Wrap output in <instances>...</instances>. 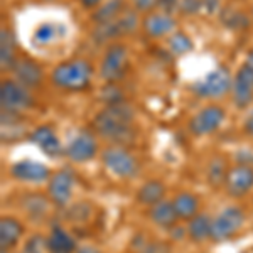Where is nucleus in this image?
<instances>
[{
  "mask_svg": "<svg viewBox=\"0 0 253 253\" xmlns=\"http://www.w3.org/2000/svg\"><path fill=\"white\" fill-rule=\"evenodd\" d=\"M93 126L101 137L108 138L120 145L124 142L133 140L135 128H133V112L124 101L115 105H108L93 118Z\"/></svg>",
  "mask_w": 253,
  "mask_h": 253,
  "instance_id": "f257e3e1",
  "label": "nucleus"
},
{
  "mask_svg": "<svg viewBox=\"0 0 253 253\" xmlns=\"http://www.w3.org/2000/svg\"><path fill=\"white\" fill-rule=\"evenodd\" d=\"M93 68L84 59H73L58 64L52 69L51 80L58 88L69 89V91H80L84 89L91 81Z\"/></svg>",
  "mask_w": 253,
  "mask_h": 253,
  "instance_id": "f03ea898",
  "label": "nucleus"
},
{
  "mask_svg": "<svg viewBox=\"0 0 253 253\" xmlns=\"http://www.w3.org/2000/svg\"><path fill=\"white\" fill-rule=\"evenodd\" d=\"M105 167L112 172L115 177L120 179H132L135 177L140 170L137 157L130 150H126L122 145H112L101 152Z\"/></svg>",
  "mask_w": 253,
  "mask_h": 253,
  "instance_id": "7ed1b4c3",
  "label": "nucleus"
},
{
  "mask_svg": "<svg viewBox=\"0 0 253 253\" xmlns=\"http://www.w3.org/2000/svg\"><path fill=\"white\" fill-rule=\"evenodd\" d=\"M245 224V213L238 206H228L221 213L213 218L211 224V240L213 242H226L233 238Z\"/></svg>",
  "mask_w": 253,
  "mask_h": 253,
  "instance_id": "20e7f679",
  "label": "nucleus"
},
{
  "mask_svg": "<svg viewBox=\"0 0 253 253\" xmlns=\"http://www.w3.org/2000/svg\"><path fill=\"white\" fill-rule=\"evenodd\" d=\"M231 88H233V80L228 68H216L193 84L194 93L203 98H219L226 95Z\"/></svg>",
  "mask_w": 253,
  "mask_h": 253,
  "instance_id": "39448f33",
  "label": "nucleus"
},
{
  "mask_svg": "<svg viewBox=\"0 0 253 253\" xmlns=\"http://www.w3.org/2000/svg\"><path fill=\"white\" fill-rule=\"evenodd\" d=\"M126 64H128V51L122 44H112L105 51V56L100 64V76L105 81L112 83V81L120 80L125 75Z\"/></svg>",
  "mask_w": 253,
  "mask_h": 253,
  "instance_id": "423d86ee",
  "label": "nucleus"
},
{
  "mask_svg": "<svg viewBox=\"0 0 253 253\" xmlns=\"http://www.w3.org/2000/svg\"><path fill=\"white\" fill-rule=\"evenodd\" d=\"M32 103H34V100H32L31 93L27 91L26 86H22L15 80L2 83V86H0V105H2V110L20 113L32 107Z\"/></svg>",
  "mask_w": 253,
  "mask_h": 253,
  "instance_id": "0eeeda50",
  "label": "nucleus"
},
{
  "mask_svg": "<svg viewBox=\"0 0 253 253\" xmlns=\"http://www.w3.org/2000/svg\"><path fill=\"white\" fill-rule=\"evenodd\" d=\"M224 120V110L219 105H208L191 118L189 130L198 137L216 132Z\"/></svg>",
  "mask_w": 253,
  "mask_h": 253,
  "instance_id": "6e6552de",
  "label": "nucleus"
},
{
  "mask_svg": "<svg viewBox=\"0 0 253 253\" xmlns=\"http://www.w3.org/2000/svg\"><path fill=\"white\" fill-rule=\"evenodd\" d=\"M73 189H75V175L69 170H59L49 179L47 196L49 201L58 208H64L71 201Z\"/></svg>",
  "mask_w": 253,
  "mask_h": 253,
  "instance_id": "1a4fd4ad",
  "label": "nucleus"
},
{
  "mask_svg": "<svg viewBox=\"0 0 253 253\" xmlns=\"http://www.w3.org/2000/svg\"><path fill=\"white\" fill-rule=\"evenodd\" d=\"M137 27V15L135 12H128L124 10L120 15L112 20V22H105V24H98L96 31H95V38L96 41L103 42V41H110L117 36H124L133 32Z\"/></svg>",
  "mask_w": 253,
  "mask_h": 253,
  "instance_id": "9d476101",
  "label": "nucleus"
},
{
  "mask_svg": "<svg viewBox=\"0 0 253 253\" xmlns=\"http://www.w3.org/2000/svg\"><path fill=\"white\" fill-rule=\"evenodd\" d=\"M96 154H98V142L93 137V133L86 132V130H81V132L76 133L69 140V144L66 147V156L73 162H78V164L91 161V159H95Z\"/></svg>",
  "mask_w": 253,
  "mask_h": 253,
  "instance_id": "9b49d317",
  "label": "nucleus"
},
{
  "mask_svg": "<svg viewBox=\"0 0 253 253\" xmlns=\"http://www.w3.org/2000/svg\"><path fill=\"white\" fill-rule=\"evenodd\" d=\"M233 103L238 108L250 107L253 101V66L245 63L240 66L233 80Z\"/></svg>",
  "mask_w": 253,
  "mask_h": 253,
  "instance_id": "f8f14e48",
  "label": "nucleus"
},
{
  "mask_svg": "<svg viewBox=\"0 0 253 253\" xmlns=\"http://www.w3.org/2000/svg\"><path fill=\"white\" fill-rule=\"evenodd\" d=\"M228 194L231 198H242L253 189V167L247 164H240L230 169L224 181Z\"/></svg>",
  "mask_w": 253,
  "mask_h": 253,
  "instance_id": "ddd939ff",
  "label": "nucleus"
},
{
  "mask_svg": "<svg viewBox=\"0 0 253 253\" xmlns=\"http://www.w3.org/2000/svg\"><path fill=\"white\" fill-rule=\"evenodd\" d=\"M10 175L15 179V181L39 184V182L47 181L51 172H49V169L42 164V162L26 159V161H19V162H15V164H12Z\"/></svg>",
  "mask_w": 253,
  "mask_h": 253,
  "instance_id": "4468645a",
  "label": "nucleus"
},
{
  "mask_svg": "<svg viewBox=\"0 0 253 253\" xmlns=\"http://www.w3.org/2000/svg\"><path fill=\"white\" fill-rule=\"evenodd\" d=\"M29 138L32 144L38 145L47 157L56 159L63 156V145H61L58 133L54 132L51 125H41L38 128H34Z\"/></svg>",
  "mask_w": 253,
  "mask_h": 253,
  "instance_id": "2eb2a0df",
  "label": "nucleus"
},
{
  "mask_svg": "<svg viewBox=\"0 0 253 253\" xmlns=\"http://www.w3.org/2000/svg\"><path fill=\"white\" fill-rule=\"evenodd\" d=\"M144 31L149 38L159 39L164 36H170L175 31V20L167 12H156L149 14L144 20Z\"/></svg>",
  "mask_w": 253,
  "mask_h": 253,
  "instance_id": "dca6fc26",
  "label": "nucleus"
},
{
  "mask_svg": "<svg viewBox=\"0 0 253 253\" xmlns=\"http://www.w3.org/2000/svg\"><path fill=\"white\" fill-rule=\"evenodd\" d=\"M12 71H14L15 81L26 88H36L42 81L41 68L29 59H17L14 66H12Z\"/></svg>",
  "mask_w": 253,
  "mask_h": 253,
  "instance_id": "f3484780",
  "label": "nucleus"
},
{
  "mask_svg": "<svg viewBox=\"0 0 253 253\" xmlns=\"http://www.w3.org/2000/svg\"><path fill=\"white\" fill-rule=\"evenodd\" d=\"M24 235V226L15 218L10 216H3L0 221V247H2V253L9 252L15 245L20 242Z\"/></svg>",
  "mask_w": 253,
  "mask_h": 253,
  "instance_id": "a211bd4d",
  "label": "nucleus"
},
{
  "mask_svg": "<svg viewBox=\"0 0 253 253\" xmlns=\"http://www.w3.org/2000/svg\"><path fill=\"white\" fill-rule=\"evenodd\" d=\"M149 218L154 224H157V226H161V228H166V230L174 228L179 221V216L175 213L172 201H166V199H162L157 205L150 206Z\"/></svg>",
  "mask_w": 253,
  "mask_h": 253,
  "instance_id": "6ab92c4d",
  "label": "nucleus"
},
{
  "mask_svg": "<svg viewBox=\"0 0 253 253\" xmlns=\"http://www.w3.org/2000/svg\"><path fill=\"white\" fill-rule=\"evenodd\" d=\"M78 247L71 235L64 228L52 226L47 236V252L49 253H76Z\"/></svg>",
  "mask_w": 253,
  "mask_h": 253,
  "instance_id": "aec40b11",
  "label": "nucleus"
},
{
  "mask_svg": "<svg viewBox=\"0 0 253 253\" xmlns=\"http://www.w3.org/2000/svg\"><path fill=\"white\" fill-rule=\"evenodd\" d=\"M166 196V186L159 179H150V181L144 182L137 191V201L144 206H154L161 203Z\"/></svg>",
  "mask_w": 253,
  "mask_h": 253,
  "instance_id": "412c9836",
  "label": "nucleus"
},
{
  "mask_svg": "<svg viewBox=\"0 0 253 253\" xmlns=\"http://www.w3.org/2000/svg\"><path fill=\"white\" fill-rule=\"evenodd\" d=\"M66 36V27L58 22H42L41 26L36 27L32 41L39 46H46L58 39H63Z\"/></svg>",
  "mask_w": 253,
  "mask_h": 253,
  "instance_id": "4be33fe9",
  "label": "nucleus"
},
{
  "mask_svg": "<svg viewBox=\"0 0 253 253\" xmlns=\"http://www.w3.org/2000/svg\"><path fill=\"white\" fill-rule=\"evenodd\" d=\"M172 205H174L175 213L179 216V219H184V221L193 219L199 211L198 198L191 193H179L172 199Z\"/></svg>",
  "mask_w": 253,
  "mask_h": 253,
  "instance_id": "5701e85b",
  "label": "nucleus"
},
{
  "mask_svg": "<svg viewBox=\"0 0 253 253\" xmlns=\"http://www.w3.org/2000/svg\"><path fill=\"white\" fill-rule=\"evenodd\" d=\"M211 224H213V218L208 214L201 213L196 214L193 219H189L187 224V235L196 243H201L205 240L211 238Z\"/></svg>",
  "mask_w": 253,
  "mask_h": 253,
  "instance_id": "b1692460",
  "label": "nucleus"
},
{
  "mask_svg": "<svg viewBox=\"0 0 253 253\" xmlns=\"http://www.w3.org/2000/svg\"><path fill=\"white\" fill-rule=\"evenodd\" d=\"M15 42L12 32L2 29L0 32V63L2 68H12L15 64Z\"/></svg>",
  "mask_w": 253,
  "mask_h": 253,
  "instance_id": "393cba45",
  "label": "nucleus"
},
{
  "mask_svg": "<svg viewBox=\"0 0 253 253\" xmlns=\"http://www.w3.org/2000/svg\"><path fill=\"white\" fill-rule=\"evenodd\" d=\"M124 10H125L124 0H110L108 3L98 7V10L95 12L93 19H95L98 24L112 22V20H115Z\"/></svg>",
  "mask_w": 253,
  "mask_h": 253,
  "instance_id": "a878e982",
  "label": "nucleus"
},
{
  "mask_svg": "<svg viewBox=\"0 0 253 253\" xmlns=\"http://www.w3.org/2000/svg\"><path fill=\"white\" fill-rule=\"evenodd\" d=\"M24 210L29 213L31 218H42L44 214L47 213V210H49V203H47V199L46 198H42L41 194L38 193H34V194H29L26 199H24Z\"/></svg>",
  "mask_w": 253,
  "mask_h": 253,
  "instance_id": "bb28decb",
  "label": "nucleus"
},
{
  "mask_svg": "<svg viewBox=\"0 0 253 253\" xmlns=\"http://www.w3.org/2000/svg\"><path fill=\"white\" fill-rule=\"evenodd\" d=\"M230 170L226 169V162L221 157H214L208 166V182L213 186H221L226 181Z\"/></svg>",
  "mask_w": 253,
  "mask_h": 253,
  "instance_id": "cd10ccee",
  "label": "nucleus"
},
{
  "mask_svg": "<svg viewBox=\"0 0 253 253\" xmlns=\"http://www.w3.org/2000/svg\"><path fill=\"white\" fill-rule=\"evenodd\" d=\"M169 49L174 54H186L193 49V41L186 32H172L169 36Z\"/></svg>",
  "mask_w": 253,
  "mask_h": 253,
  "instance_id": "c85d7f7f",
  "label": "nucleus"
},
{
  "mask_svg": "<svg viewBox=\"0 0 253 253\" xmlns=\"http://www.w3.org/2000/svg\"><path fill=\"white\" fill-rule=\"evenodd\" d=\"M137 253H170V247L164 242H159V240L154 242V240L142 238Z\"/></svg>",
  "mask_w": 253,
  "mask_h": 253,
  "instance_id": "c756f323",
  "label": "nucleus"
},
{
  "mask_svg": "<svg viewBox=\"0 0 253 253\" xmlns=\"http://www.w3.org/2000/svg\"><path fill=\"white\" fill-rule=\"evenodd\" d=\"M47 252V238L36 235L29 238V242L24 247V253H46Z\"/></svg>",
  "mask_w": 253,
  "mask_h": 253,
  "instance_id": "7c9ffc66",
  "label": "nucleus"
},
{
  "mask_svg": "<svg viewBox=\"0 0 253 253\" xmlns=\"http://www.w3.org/2000/svg\"><path fill=\"white\" fill-rule=\"evenodd\" d=\"M132 2L135 5V9L140 12H149L154 7H157V0H132Z\"/></svg>",
  "mask_w": 253,
  "mask_h": 253,
  "instance_id": "2f4dec72",
  "label": "nucleus"
},
{
  "mask_svg": "<svg viewBox=\"0 0 253 253\" xmlns=\"http://www.w3.org/2000/svg\"><path fill=\"white\" fill-rule=\"evenodd\" d=\"M175 5H179L177 0H157V7H161V12H167L175 9Z\"/></svg>",
  "mask_w": 253,
  "mask_h": 253,
  "instance_id": "473e14b6",
  "label": "nucleus"
},
{
  "mask_svg": "<svg viewBox=\"0 0 253 253\" xmlns=\"http://www.w3.org/2000/svg\"><path fill=\"white\" fill-rule=\"evenodd\" d=\"M245 132L248 133V135H253V110L250 113H248L247 120H245Z\"/></svg>",
  "mask_w": 253,
  "mask_h": 253,
  "instance_id": "72a5a7b5",
  "label": "nucleus"
},
{
  "mask_svg": "<svg viewBox=\"0 0 253 253\" xmlns=\"http://www.w3.org/2000/svg\"><path fill=\"white\" fill-rule=\"evenodd\" d=\"M199 2H201V5L205 7V9L213 12V10H216V7H218L219 0H199Z\"/></svg>",
  "mask_w": 253,
  "mask_h": 253,
  "instance_id": "f704fd0d",
  "label": "nucleus"
},
{
  "mask_svg": "<svg viewBox=\"0 0 253 253\" xmlns=\"http://www.w3.org/2000/svg\"><path fill=\"white\" fill-rule=\"evenodd\" d=\"M76 253H100V250L95 247H91V245H84V247H80Z\"/></svg>",
  "mask_w": 253,
  "mask_h": 253,
  "instance_id": "c9c22d12",
  "label": "nucleus"
},
{
  "mask_svg": "<svg viewBox=\"0 0 253 253\" xmlns=\"http://www.w3.org/2000/svg\"><path fill=\"white\" fill-rule=\"evenodd\" d=\"M100 2H101V0H81V3H83L86 9H88V7H98V5H100Z\"/></svg>",
  "mask_w": 253,
  "mask_h": 253,
  "instance_id": "e433bc0d",
  "label": "nucleus"
},
{
  "mask_svg": "<svg viewBox=\"0 0 253 253\" xmlns=\"http://www.w3.org/2000/svg\"><path fill=\"white\" fill-rule=\"evenodd\" d=\"M247 63H250V64H252V66H253V52H252V54H250V56H248V61H247Z\"/></svg>",
  "mask_w": 253,
  "mask_h": 253,
  "instance_id": "4c0bfd02",
  "label": "nucleus"
}]
</instances>
